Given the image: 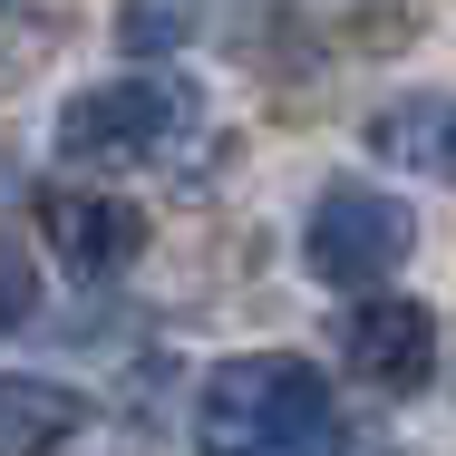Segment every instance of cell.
Returning <instances> with one entry per match:
<instances>
[{
  "label": "cell",
  "instance_id": "4",
  "mask_svg": "<svg viewBox=\"0 0 456 456\" xmlns=\"http://www.w3.org/2000/svg\"><path fill=\"white\" fill-rule=\"evenodd\" d=\"M340 360L360 369L369 388H388V398L428 388V369H437V321H428V301L360 291V301L340 311Z\"/></svg>",
  "mask_w": 456,
  "mask_h": 456
},
{
  "label": "cell",
  "instance_id": "9",
  "mask_svg": "<svg viewBox=\"0 0 456 456\" xmlns=\"http://www.w3.org/2000/svg\"><path fill=\"white\" fill-rule=\"evenodd\" d=\"M447 175H456V117H447Z\"/></svg>",
  "mask_w": 456,
  "mask_h": 456
},
{
  "label": "cell",
  "instance_id": "3",
  "mask_svg": "<svg viewBox=\"0 0 456 456\" xmlns=\"http://www.w3.org/2000/svg\"><path fill=\"white\" fill-rule=\"evenodd\" d=\"M408 243H418V224H408V204L379 194V184H330V194L311 204V233H301L311 273L330 281V291H369V281H388L398 263H408Z\"/></svg>",
  "mask_w": 456,
  "mask_h": 456
},
{
  "label": "cell",
  "instance_id": "5",
  "mask_svg": "<svg viewBox=\"0 0 456 456\" xmlns=\"http://www.w3.org/2000/svg\"><path fill=\"white\" fill-rule=\"evenodd\" d=\"M39 233H49V253L78 281H107V273H126V263L146 253V214L117 204V194H78V184L39 194Z\"/></svg>",
  "mask_w": 456,
  "mask_h": 456
},
{
  "label": "cell",
  "instance_id": "8",
  "mask_svg": "<svg viewBox=\"0 0 456 456\" xmlns=\"http://www.w3.org/2000/svg\"><path fill=\"white\" fill-rule=\"evenodd\" d=\"M29 311H39V263L20 233H0V330H20Z\"/></svg>",
  "mask_w": 456,
  "mask_h": 456
},
{
  "label": "cell",
  "instance_id": "7",
  "mask_svg": "<svg viewBox=\"0 0 456 456\" xmlns=\"http://www.w3.org/2000/svg\"><path fill=\"white\" fill-rule=\"evenodd\" d=\"M117 39H126L136 59L184 49V39H194V0H126V10H117Z\"/></svg>",
  "mask_w": 456,
  "mask_h": 456
},
{
  "label": "cell",
  "instance_id": "1",
  "mask_svg": "<svg viewBox=\"0 0 456 456\" xmlns=\"http://www.w3.org/2000/svg\"><path fill=\"white\" fill-rule=\"evenodd\" d=\"M330 437V379L291 350H253V360H224L204 379V447H321Z\"/></svg>",
  "mask_w": 456,
  "mask_h": 456
},
{
  "label": "cell",
  "instance_id": "6",
  "mask_svg": "<svg viewBox=\"0 0 456 456\" xmlns=\"http://www.w3.org/2000/svg\"><path fill=\"white\" fill-rule=\"evenodd\" d=\"M88 428L78 388L59 379H0V456H39V447H69Z\"/></svg>",
  "mask_w": 456,
  "mask_h": 456
},
{
  "label": "cell",
  "instance_id": "2",
  "mask_svg": "<svg viewBox=\"0 0 456 456\" xmlns=\"http://www.w3.org/2000/svg\"><path fill=\"white\" fill-rule=\"evenodd\" d=\"M184 117H194V97L175 78H107L59 107V156L69 166H146V156H166Z\"/></svg>",
  "mask_w": 456,
  "mask_h": 456
}]
</instances>
